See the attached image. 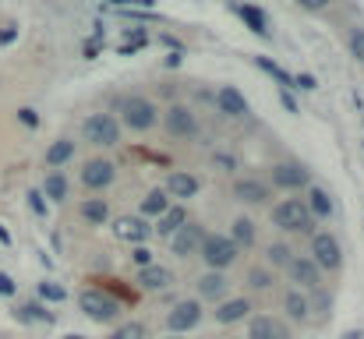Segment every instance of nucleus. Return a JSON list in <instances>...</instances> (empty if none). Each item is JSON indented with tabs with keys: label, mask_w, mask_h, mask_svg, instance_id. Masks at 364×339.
Listing matches in <instances>:
<instances>
[{
	"label": "nucleus",
	"mask_w": 364,
	"mask_h": 339,
	"mask_svg": "<svg viewBox=\"0 0 364 339\" xmlns=\"http://www.w3.org/2000/svg\"><path fill=\"white\" fill-rule=\"evenodd\" d=\"M202 318H205L202 301L198 297H184V301H173V308L166 311V329H170V336H184V333L198 329Z\"/></svg>",
	"instance_id": "obj_9"
},
{
	"label": "nucleus",
	"mask_w": 364,
	"mask_h": 339,
	"mask_svg": "<svg viewBox=\"0 0 364 339\" xmlns=\"http://www.w3.org/2000/svg\"><path fill=\"white\" fill-rule=\"evenodd\" d=\"M304 209L311 212L315 223H329L333 212H336V202H333V195H329L322 184H308V188H304Z\"/></svg>",
	"instance_id": "obj_19"
},
{
	"label": "nucleus",
	"mask_w": 364,
	"mask_h": 339,
	"mask_svg": "<svg viewBox=\"0 0 364 339\" xmlns=\"http://www.w3.org/2000/svg\"><path fill=\"white\" fill-rule=\"evenodd\" d=\"M198 258H202L205 269L227 272V269H234V265L241 262V251H237V244H234L227 233H205V240H202V247H198Z\"/></svg>",
	"instance_id": "obj_6"
},
{
	"label": "nucleus",
	"mask_w": 364,
	"mask_h": 339,
	"mask_svg": "<svg viewBox=\"0 0 364 339\" xmlns=\"http://www.w3.org/2000/svg\"><path fill=\"white\" fill-rule=\"evenodd\" d=\"M75 159V138H57V141H50L46 145V152H43V163L50 166V170H60V166H68Z\"/></svg>",
	"instance_id": "obj_28"
},
{
	"label": "nucleus",
	"mask_w": 364,
	"mask_h": 339,
	"mask_svg": "<svg viewBox=\"0 0 364 339\" xmlns=\"http://www.w3.org/2000/svg\"><path fill=\"white\" fill-rule=\"evenodd\" d=\"M336 0H294V7L297 11H304V14H322V11H329Z\"/></svg>",
	"instance_id": "obj_38"
},
{
	"label": "nucleus",
	"mask_w": 364,
	"mask_h": 339,
	"mask_svg": "<svg viewBox=\"0 0 364 339\" xmlns=\"http://www.w3.org/2000/svg\"><path fill=\"white\" fill-rule=\"evenodd\" d=\"M227 237L237 244V251H251V247H258V223L251 220V216H234L230 220V230H227Z\"/></svg>",
	"instance_id": "obj_23"
},
{
	"label": "nucleus",
	"mask_w": 364,
	"mask_h": 339,
	"mask_svg": "<svg viewBox=\"0 0 364 339\" xmlns=\"http://www.w3.org/2000/svg\"><path fill=\"white\" fill-rule=\"evenodd\" d=\"M0 244H11V233H7L4 226H0Z\"/></svg>",
	"instance_id": "obj_46"
},
{
	"label": "nucleus",
	"mask_w": 364,
	"mask_h": 339,
	"mask_svg": "<svg viewBox=\"0 0 364 339\" xmlns=\"http://www.w3.org/2000/svg\"><path fill=\"white\" fill-rule=\"evenodd\" d=\"M114 117L121 120V127H127V131L149 134L159 124V107H156V99H149L141 92H127V96L117 99V113Z\"/></svg>",
	"instance_id": "obj_1"
},
{
	"label": "nucleus",
	"mask_w": 364,
	"mask_h": 339,
	"mask_svg": "<svg viewBox=\"0 0 364 339\" xmlns=\"http://www.w3.org/2000/svg\"><path fill=\"white\" fill-rule=\"evenodd\" d=\"M14 318H18L21 325H28V322L50 325V322H53V311H50L43 301H32V304H18V308H14Z\"/></svg>",
	"instance_id": "obj_32"
},
{
	"label": "nucleus",
	"mask_w": 364,
	"mask_h": 339,
	"mask_svg": "<svg viewBox=\"0 0 364 339\" xmlns=\"http://www.w3.org/2000/svg\"><path fill=\"white\" fill-rule=\"evenodd\" d=\"M28 209H32V212H36L39 220H46V212H50V205H46V198L39 195V188H32V191H28Z\"/></svg>",
	"instance_id": "obj_39"
},
{
	"label": "nucleus",
	"mask_w": 364,
	"mask_h": 339,
	"mask_svg": "<svg viewBox=\"0 0 364 339\" xmlns=\"http://www.w3.org/2000/svg\"><path fill=\"white\" fill-rule=\"evenodd\" d=\"M287 279H290V286H297V290H304V294H311V290L326 286L322 269H318L308 254H294V262L287 265Z\"/></svg>",
	"instance_id": "obj_12"
},
{
	"label": "nucleus",
	"mask_w": 364,
	"mask_h": 339,
	"mask_svg": "<svg viewBox=\"0 0 364 339\" xmlns=\"http://www.w3.org/2000/svg\"><path fill=\"white\" fill-rule=\"evenodd\" d=\"M159 339H184V336H170V333H166V336H159Z\"/></svg>",
	"instance_id": "obj_49"
},
{
	"label": "nucleus",
	"mask_w": 364,
	"mask_h": 339,
	"mask_svg": "<svg viewBox=\"0 0 364 339\" xmlns=\"http://www.w3.org/2000/svg\"><path fill=\"white\" fill-rule=\"evenodd\" d=\"M78 308H82V315H85L89 322H96V325L117 322L124 311L121 301H117L110 290H103V286H85V290L78 294Z\"/></svg>",
	"instance_id": "obj_4"
},
{
	"label": "nucleus",
	"mask_w": 364,
	"mask_h": 339,
	"mask_svg": "<svg viewBox=\"0 0 364 339\" xmlns=\"http://www.w3.org/2000/svg\"><path fill=\"white\" fill-rule=\"evenodd\" d=\"M121 120L114 117L110 110H100V113H89L82 120V141L92 145V149H117L121 145Z\"/></svg>",
	"instance_id": "obj_5"
},
{
	"label": "nucleus",
	"mask_w": 364,
	"mask_h": 339,
	"mask_svg": "<svg viewBox=\"0 0 364 339\" xmlns=\"http://www.w3.org/2000/svg\"><path fill=\"white\" fill-rule=\"evenodd\" d=\"M107 339H145V325L141 322H121Z\"/></svg>",
	"instance_id": "obj_37"
},
{
	"label": "nucleus",
	"mask_w": 364,
	"mask_h": 339,
	"mask_svg": "<svg viewBox=\"0 0 364 339\" xmlns=\"http://www.w3.org/2000/svg\"><path fill=\"white\" fill-rule=\"evenodd\" d=\"M18 120H21L25 127H36V124H39V117H36L32 107H21V110H18Z\"/></svg>",
	"instance_id": "obj_43"
},
{
	"label": "nucleus",
	"mask_w": 364,
	"mask_h": 339,
	"mask_svg": "<svg viewBox=\"0 0 364 339\" xmlns=\"http://www.w3.org/2000/svg\"><path fill=\"white\" fill-rule=\"evenodd\" d=\"M265 184L276 188V191H304L311 184V170L301 159H283V163H272L269 166Z\"/></svg>",
	"instance_id": "obj_8"
},
{
	"label": "nucleus",
	"mask_w": 364,
	"mask_h": 339,
	"mask_svg": "<svg viewBox=\"0 0 364 339\" xmlns=\"http://www.w3.org/2000/svg\"><path fill=\"white\" fill-rule=\"evenodd\" d=\"M78 216H82L85 226H107L114 212H110V202H107V198H85V202L78 205Z\"/></svg>",
	"instance_id": "obj_29"
},
{
	"label": "nucleus",
	"mask_w": 364,
	"mask_h": 339,
	"mask_svg": "<svg viewBox=\"0 0 364 339\" xmlns=\"http://www.w3.org/2000/svg\"><path fill=\"white\" fill-rule=\"evenodd\" d=\"M213 103H216V110L223 113V117H230V120H241V117L251 113V103L244 99V92L237 85H220L216 96H213Z\"/></svg>",
	"instance_id": "obj_20"
},
{
	"label": "nucleus",
	"mask_w": 364,
	"mask_h": 339,
	"mask_svg": "<svg viewBox=\"0 0 364 339\" xmlns=\"http://www.w3.org/2000/svg\"><path fill=\"white\" fill-rule=\"evenodd\" d=\"M343 43H347V53L358 60V64H364V25H347V32H343Z\"/></svg>",
	"instance_id": "obj_34"
},
{
	"label": "nucleus",
	"mask_w": 364,
	"mask_h": 339,
	"mask_svg": "<svg viewBox=\"0 0 364 339\" xmlns=\"http://www.w3.org/2000/svg\"><path fill=\"white\" fill-rule=\"evenodd\" d=\"M78 181H82L85 191H107V188H114V181H117V163H114L110 156H92V159L82 163Z\"/></svg>",
	"instance_id": "obj_10"
},
{
	"label": "nucleus",
	"mask_w": 364,
	"mask_h": 339,
	"mask_svg": "<svg viewBox=\"0 0 364 339\" xmlns=\"http://www.w3.org/2000/svg\"><path fill=\"white\" fill-rule=\"evenodd\" d=\"M294 89H301V92H315V89H318V82H315V75L301 71V75H294Z\"/></svg>",
	"instance_id": "obj_40"
},
{
	"label": "nucleus",
	"mask_w": 364,
	"mask_h": 339,
	"mask_svg": "<svg viewBox=\"0 0 364 339\" xmlns=\"http://www.w3.org/2000/svg\"><path fill=\"white\" fill-rule=\"evenodd\" d=\"M134 283L145 290V294H163V290H170L173 286V272L166 269V265H159V262H152V265H145V269H138V276H134Z\"/></svg>",
	"instance_id": "obj_21"
},
{
	"label": "nucleus",
	"mask_w": 364,
	"mask_h": 339,
	"mask_svg": "<svg viewBox=\"0 0 364 339\" xmlns=\"http://www.w3.org/2000/svg\"><path fill=\"white\" fill-rule=\"evenodd\" d=\"M64 339H85V336H78V333H68V336H64Z\"/></svg>",
	"instance_id": "obj_48"
},
{
	"label": "nucleus",
	"mask_w": 364,
	"mask_h": 339,
	"mask_svg": "<svg viewBox=\"0 0 364 339\" xmlns=\"http://www.w3.org/2000/svg\"><path fill=\"white\" fill-rule=\"evenodd\" d=\"M114 233H117L121 240H131V244L138 247V244H145V240H149L152 226L145 223L141 216H121V220L114 223Z\"/></svg>",
	"instance_id": "obj_27"
},
{
	"label": "nucleus",
	"mask_w": 364,
	"mask_h": 339,
	"mask_svg": "<svg viewBox=\"0 0 364 339\" xmlns=\"http://www.w3.org/2000/svg\"><path fill=\"white\" fill-rule=\"evenodd\" d=\"M255 64H258V68H262L265 75H272V78H276V82H279L283 89H294V75H287V71H283V68H279L276 60H269V57H255Z\"/></svg>",
	"instance_id": "obj_35"
},
{
	"label": "nucleus",
	"mask_w": 364,
	"mask_h": 339,
	"mask_svg": "<svg viewBox=\"0 0 364 339\" xmlns=\"http://www.w3.org/2000/svg\"><path fill=\"white\" fill-rule=\"evenodd\" d=\"M308 258L322 269V276H326V272L336 276V272H343V262H347L343 240H340L333 230H315V233L308 237Z\"/></svg>",
	"instance_id": "obj_3"
},
{
	"label": "nucleus",
	"mask_w": 364,
	"mask_h": 339,
	"mask_svg": "<svg viewBox=\"0 0 364 339\" xmlns=\"http://www.w3.org/2000/svg\"><path fill=\"white\" fill-rule=\"evenodd\" d=\"M159 120H163V131L173 141H195L202 134V120L188 103H170L166 110L159 113Z\"/></svg>",
	"instance_id": "obj_7"
},
{
	"label": "nucleus",
	"mask_w": 364,
	"mask_h": 339,
	"mask_svg": "<svg viewBox=\"0 0 364 339\" xmlns=\"http://www.w3.org/2000/svg\"><path fill=\"white\" fill-rule=\"evenodd\" d=\"M188 220H191V216H188V209H184V205H170V209H166V212H163V216L156 220L152 233H156V237H166V240H170V237H173V233H177L181 226L188 223Z\"/></svg>",
	"instance_id": "obj_30"
},
{
	"label": "nucleus",
	"mask_w": 364,
	"mask_h": 339,
	"mask_svg": "<svg viewBox=\"0 0 364 339\" xmlns=\"http://www.w3.org/2000/svg\"><path fill=\"white\" fill-rule=\"evenodd\" d=\"M234 11L241 14V21L255 32V36H262V39H269V36H272V32H269V18H265L258 7H251V4H237Z\"/></svg>",
	"instance_id": "obj_33"
},
{
	"label": "nucleus",
	"mask_w": 364,
	"mask_h": 339,
	"mask_svg": "<svg viewBox=\"0 0 364 339\" xmlns=\"http://www.w3.org/2000/svg\"><path fill=\"white\" fill-rule=\"evenodd\" d=\"M205 233H209V230L198 223V220H188V223L170 237V251H173L177 258H198V247H202Z\"/></svg>",
	"instance_id": "obj_14"
},
{
	"label": "nucleus",
	"mask_w": 364,
	"mask_h": 339,
	"mask_svg": "<svg viewBox=\"0 0 364 339\" xmlns=\"http://www.w3.org/2000/svg\"><path fill=\"white\" fill-rule=\"evenodd\" d=\"M14 294H18V283L7 272H0V297H14Z\"/></svg>",
	"instance_id": "obj_42"
},
{
	"label": "nucleus",
	"mask_w": 364,
	"mask_h": 339,
	"mask_svg": "<svg viewBox=\"0 0 364 339\" xmlns=\"http://www.w3.org/2000/svg\"><path fill=\"white\" fill-rule=\"evenodd\" d=\"M343 339H361V333H354V329H350V333H347Z\"/></svg>",
	"instance_id": "obj_47"
},
{
	"label": "nucleus",
	"mask_w": 364,
	"mask_h": 339,
	"mask_svg": "<svg viewBox=\"0 0 364 339\" xmlns=\"http://www.w3.org/2000/svg\"><path fill=\"white\" fill-rule=\"evenodd\" d=\"M230 195H234L237 205H247V209H262V205L272 202V188H269L265 177H258V173L237 177V181L230 184Z\"/></svg>",
	"instance_id": "obj_11"
},
{
	"label": "nucleus",
	"mask_w": 364,
	"mask_h": 339,
	"mask_svg": "<svg viewBox=\"0 0 364 339\" xmlns=\"http://www.w3.org/2000/svg\"><path fill=\"white\" fill-rule=\"evenodd\" d=\"M308 297H311V325H329V322H333V308H336L333 290L318 286V290H311Z\"/></svg>",
	"instance_id": "obj_26"
},
{
	"label": "nucleus",
	"mask_w": 364,
	"mask_h": 339,
	"mask_svg": "<svg viewBox=\"0 0 364 339\" xmlns=\"http://www.w3.org/2000/svg\"><path fill=\"white\" fill-rule=\"evenodd\" d=\"M255 315V301L251 297H227V301H220L216 304V311H213V322L216 325H237L244 318H251Z\"/></svg>",
	"instance_id": "obj_18"
},
{
	"label": "nucleus",
	"mask_w": 364,
	"mask_h": 339,
	"mask_svg": "<svg viewBox=\"0 0 364 339\" xmlns=\"http://www.w3.org/2000/svg\"><path fill=\"white\" fill-rule=\"evenodd\" d=\"M279 283H276V272L272 269H265V265H251L247 272H244V297H265V294H272Z\"/></svg>",
	"instance_id": "obj_22"
},
{
	"label": "nucleus",
	"mask_w": 364,
	"mask_h": 339,
	"mask_svg": "<svg viewBox=\"0 0 364 339\" xmlns=\"http://www.w3.org/2000/svg\"><path fill=\"white\" fill-rule=\"evenodd\" d=\"M163 191L170 195V202H191V198H198L202 181H198V173H191V170H170Z\"/></svg>",
	"instance_id": "obj_16"
},
{
	"label": "nucleus",
	"mask_w": 364,
	"mask_h": 339,
	"mask_svg": "<svg viewBox=\"0 0 364 339\" xmlns=\"http://www.w3.org/2000/svg\"><path fill=\"white\" fill-rule=\"evenodd\" d=\"M131 262H134L138 269H145V265H152V251H149L145 244H138V247L131 251Z\"/></svg>",
	"instance_id": "obj_41"
},
{
	"label": "nucleus",
	"mask_w": 364,
	"mask_h": 339,
	"mask_svg": "<svg viewBox=\"0 0 364 339\" xmlns=\"http://www.w3.org/2000/svg\"><path fill=\"white\" fill-rule=\"evenodd\" d=\"M279 103H283V107H287V113H301V107H297V99H294V96H290V92H287V89H283V92H279Z\"/></svg>",
	"instance_id": "obj_44"
},
{
	"label": "nucleus",
	"mask_w": 364,
	"mask_h": 339,
	"mask_svg": "<svg viewBox=\"0 0 364 339\" xmlns=\"http://www.w3.org/2000/svg\"><path fill=\"white\" fill-rule=\"evenodd\" d=\"M36 294H39V301H46V304H60V301H68V290H64L60 283H53V279H43V283L36 286Z\"/></svg>",
	"instance_id": "obj_36"
},
{
	"label": "nucleus",
	"mask_w": 364,
	"mask_h": 339,
	"mask_svg": "<svg viewBox=\"0 0 364 339\" xmlns=\"http://www.w3.org/2000/svg\"><path fill=\"white\" fill-rule=\"evenodd\" d=\"M14 36H18V28H14V25H7V28L0 32V46H7V43H14Z\"/></svg>",
	"instance_id": "obj_45"
},
{
	"label": "nucleus",
	"mask_w": 364,
	"mask_h": 339,
	"mask_svg": "<svg viewBox=\"0 0 364 339\" xmlns=\"http://www.w3.org/2000/svg\"><path fill=\"white\" fill-rule=\"evenodd\" d=\"M68 191H71L68 173H64V170H46L43 188H39V195L46 198V205H50V202H53V205H64V202H68Z\"/></svg>",
	"instance_id": "obj_25"
},
{
	"label": "nucleus",
	"mask_w": 364,
	"mask_h": 339,
	"mask_svg": "<svg viewBox=\"0 0 364 339\" xmlns=\"http://www.w3.org/2000/svg\"><path fill=\"white\" fill-rule=\"evenodd\" d=\"M195 290H198V301L220 304V301L230 297V276H227V272H213V269H205V272L195 279Z\"/></svg>",
	"instance_id": "obj_17"
},
{
	"label": "nucleus",
	"mask_w": 364,
	"mask_h": 339,
	"mask_svg": "<svg viewBox=\"0 0 364 339\" xmlns=\"http://www.w3.org/2000/svg\"><path fill=\"white\" fill-rule=\"evenodd\" d=\"M279 318L287 322V325H311V297L304 294V290H297V286H287L283 290V297H279Z\"/></svg>",
	"instance_id": "obj_13"
},
{
	"label": "nucleus",
	"mask_w": 364,
	"mask_h": 339,
	"mask_svg": "<svg viewBox=\"0 0 364 339\" xmlns=\"http://www.w3.org/2000/svg\"><path fill=\"white\" fill-rule=\"evenodd\" d=\"M247 339H294V333L279 315L258 311V315L247 318Z\"/></svg>",
	"instance_id": "obj_15"
},
{
	"label": "nucleus",
	"mask_w": 364,
	"mask_h": 339,
	"mask_svg": "<svg viewBox=\"0 0 364 339\" xmlns=\"http://www.w3.org/2000/svg\"><path fill=\"white\" fill-rule=\"evenodd\" d=\"M269 220L279 233L287 237H311L318 223L311 220V212L304 209V198H279L272 209H269Z\"/></svg>",
	"instance_id": "obj_2"
},
{
	"label": "nucleus",
	"mask_w": 364,
	"mask_h": 339,
	"mask_svg": "<svg viewBox=\"0 0 364 339\" xmlns=\"http://www.w3.org/2000/svg\"><path fill=\"white\" fill-rule=\"evenodd\" d=\"M170 205H173V202H170V195H166L163 188H152V191L141 198V205H138V216H141V220H159V216H163Z\"/></svg>",
	"instance_id": "obj_31"
},
{
	"label": "nucleus",
	"mask_w": 364,
	"mask_h": 339,
	"mask_svg": "<svg viewBox=\"0 0 364 339\" xmlns=\"http://www.w3.org/2000/svg\"><path fill=\"white\" fill-rule=\"evenodd\" d=\"M294 244L290 240H269L265 247H262V265L265 269H272V272H287V265L294 262Z\"/></svg>",
	"instance_id": "obj_24"
}]
</instances>
